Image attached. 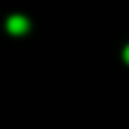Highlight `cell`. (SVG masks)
<instances>
[{
	"instance_id": "cell-1",
	"label": "cell",
	"mask_w": 129,
	"mask_h": 129,
	"mask_svg": "<svg viewBox=\"0 0 129 129\" xmlns=\"http://www.w3.org/2000/svg\"><path fill=\"white\" fill-rule=\"evenodd\" d=\"M29 19L24 17V14H12V17L7 19V31L12 34V36H22V34L29 31Z\"/></svg>"
},
{
	"instance_id": "cell-2",
	"label": "cell",
	"mask_w": 129,
	"mask_h": 129,
	"mask_svg": "<svg viewBox=\"0 0 129 129\" xmlns=\"http://www.w3.org/2000/svg\"><path fill=\"white\" fill-rule=\"evenodd\" d=\"M124 62L129 64V43H127V48H124Z\"/></svg>"
}]
</instances>
